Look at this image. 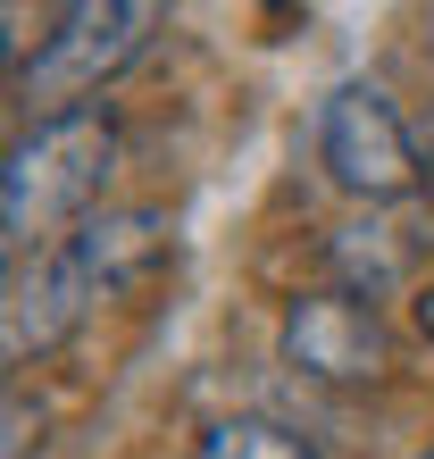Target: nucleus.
Instances as JSON below:
<instances>
[{
    "label": "nucleus",
    "instance_id": "obj_10",
    "mask_svg": "<svg viewBox=\"0 0 434 459\" xmlns=\"http://www.w3.org/2000/svg\"><path fill=\"white\" fill-rule=\"evenodd\" d=\"M410 317H418V334L434 342V284H418V301H410Z\"/></svg>",
    "mask_w": 434,
    "mask_h": 459
},
{
    "label": "nucleus",
    "instance_id": "obj_7",
    "mask_svg": "<svg viewBox=\"0 0 434 459\" xmlns=\"http://www.w3.org/2000/svg\"><path fill=\"white\" fill-rule=\"evenodd\" d=\"M193 459H317V443L276 418H217V426H201Z\"/></svg>",
    "mask_w": 434,
    "mask_h": 459
},
{
    "label": "nucleus",
    "instance_id": "obj_12",
    "mask_svg": "<svg viewBox=\"0 0 434 459\" xmlns=\"http://www.w3.org/2000/svg\"><path fill=\"white\" fill-rule=\"evenodd\" d=\"M410 459H434V443H426V451H410Z\"/></svg>",
    "mask_w": 434,
    "mask_h": 459
},
{
    "label": "nucleus",
    "instance_id": "obj_4",
    "mask_svg": "<svg viewBox=\"0 0 434 459\" xmlns=\"http://www.w3.org/2000/svg\"><path fill=\"white\" fill-rule=\"evenodd\" d=\"M276 351L309 385H376V376L393 368V326H385V309L360 301L351 284H326V292H292L284 301Z\"/></svg>",
    "mask_w": 434,
    "mask_h": 459
},
{
    "label": "nucleus",
    "instance_id": "obj_3",
    "mask_svg": "<svg viewBox=\"0 0 434 459\" xmlns=\"http://www.w3.org/2000/svg\"><path fill=\"white\" fill-rule=\"evenodd\" d=\"M317 168L343 184L351 201H401L418 193V134L385 100V84H334L317 100Z\"/></svg>",
    "mask_w": 434,
    "mask_h": 459
},
{
    "label": "nucleus",
    "instance_id": "obj_8",
    "mask_svg": "<svg viewBox=\"0 0 434 459\" xmlns=\"http://www.w3.org/2000/svg\"><path fill=\"white\" fill-rule=\"evenodd\" d=\"M334 259L351 267V292H360V301H376V292L401 276V242H393V226H343V234H334Z\"/></svg>",
    "mask_w": 434,
    "mask_h": 459
},
{
    "label": "nucleus",
    "instance_id": "obj_9",
    "mask_svg": "<svg viewBox=\"0 0 434 459\" xmlns=\"http://www.w3.org/2000/svg\"><path fill=\"white\" fill-rule=\"evenodd\" d=\"M42 401H25V385H9V459H34L42 451Z\"/></svg>",
    "mask_w": 434,
    "mask_h": 459
},
{
    "label": "nucleus",
    "instance_id": "obj_11",
    "mask_svg": "<svg viewBox=\"0 0 434 459\" xmlns=\"http://www.w3.org/2000/svg\"><path fill=\"white\" fill-rule=\"evenodd\" d=\"M418 184H426V193H434V126L418 134Z\"/></svg>",
    "mask_w": 434,
    "mask_h": 459
},
{
    "label": "nucleus",
    "instance_id": "obj_5",
    "mask_svg": "<svg viewBox=\"0 0 434 459\" xmlns=\"http://www.w3.org/2000/svg\"><path fill=\"white\" fill-rule=\"evenodd\" d=\"M100 301L92 267L75 242H50L34 251V267H17L9 284V359H42V351H59L75 326H84V309Z\"/></svg>",
    "mask_w": 434,
    "mask_h": 459
},
{
    "label": "nucleus",
    "instance_id": "obj_6",
    "mask_svg": "<svg viewBox=\"0 0 434 459\" xmlns=\"http://www.w3.org/2000/svg\"><path fill=\"white\" fill-rule=\"evenodd\" d=\"M67 242L84 251V267H92L100 292H126L134 276L159 267V251H168V218H159V209H100V218H84Z\"/></svg>",
    "mask_w": 434,
    "mask_h": 459
},
{
    "label": "nucleus",
    "instance_id": "obj_1",
    "mask_svg": "<svg viewBox=\"0 0 434 459\" xmlns=\"http://www.w3.org/2000/svg\"><path fill=\"white\" fill-rule=\"evenodd\" d=\"M117 168V117L100 109H67V117H34V134L9 143L0 168V226L9 242H42L75 218H100V184Z\"/></svg>",
    "mask_w": 434,
    "mask_h": 459
},
{
    "label": "nucleus",
    "instance_id": "obj_2",
    "mask_svg": "<svg viewBox=\"0 0 434 459\" xmlns=\"http://www.w3.org/2000/svg\"><path fill=\"white\" fill-rule=\"evenodd\" d=\"M159 9L143 0H75V9L50 17V34L34 42V59H17V100H34L42 117H67V109H92V92L108 75H126L143 59Z\"/></svg>",
    "mask_w": 434,
    "mask_h": 459
}]
</instances>
